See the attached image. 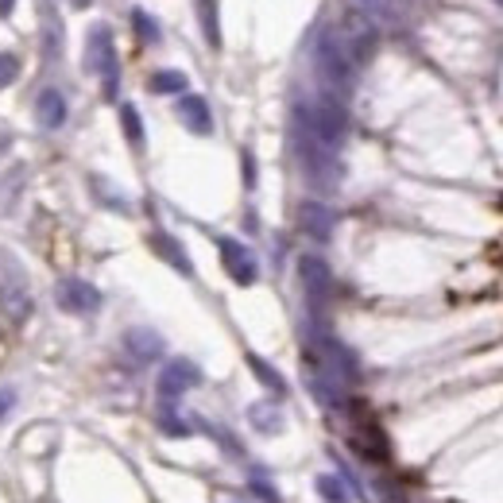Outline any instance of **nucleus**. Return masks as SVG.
Instances as JSON below:
<instances>
[{
  "label": "nucleus",
  "instance_id": "f257e3e1",
  "mask_svg": "<svg viewBox=\"0 0 503 503\" xmlns=\"http://www.w3.org/2000/svg\"><path fill=\"white\" fill-rule=\"evenodd\" d=\"M314 70H318L329 97H344L356 82V63H353V54L341 47L337 35H322L314 43Z\"/></svg>",
  "mask_w": 503,
  "mask_h": 503
},
{
  "label": "nucleus",
  "instance_id": "f03ea898",
  "mask_svg": "<svg viewBox=\"0 0 503 503\" xmlns=\"http://www.w3.org/2000/svg\"><path fill=\"white\" fill-rule=\"evenodd\" d=\"M295 155H298V163H302V175L318 186V190H334V186L341 182L337 151L325 148L322 140H314L302 124H295Z\"/></svg>",
  "mask_w": 503,
  "mask_h": 503
},
{
  "label": "nucleus",
  "instance_id": "7ed1b4c3",
  "mask_svg": "<svg viewBox=\"0 0 503 503\" xmlns=\"http://www.w3.org/2000/svg\"><path fill=\"white\" fill-rule=\"evenodd\" d=\"M85 70L105 78V97H117V85H121L117 47H112V32L105 24L90 27V39H85Z\"/></svg>",
  "mask_w": 503,
  "mask_h": 503
},
{
  "label": "nucleus",
  "instance_id": "20e7f679",
  "mask_svg": "<svg viewBox=\"0 0 503 503\" xmlns=\"http://www.w3.org/2000/svg\"><path fill=\"white\" fill-rule=\"evenodd\" d=\"M201 383V368L194 361H170L163 372H160V399L163 402H179L190 387Z\"/></svg>",
  "mask_w": 503,
  "mask_h": 503
},
{
  "label": "nucleus",
  "instance_id": "39448f33",
  "mask_svg": "<svg viewBox=\"0 0 503 503\" xmlns=\"http://www.w3.org/2000/svg\"><path fill=\"white\" fill-rule=\"evenodd\" d=\"M218 248H221V264H225V271H228V279L240 283V286L256 283V276H260V267H256V256H252L248 248H244L240 240L221 237V240H218Z\"/></svg>",
  "mask_w": 503,
  "mask_h": 503
},
{
  "label": "nucleus",
  "instance_id": "423d86ee",
  "mask_svg": "<svg viewBox=\"0 0 503 503\" xmlns=\"http://www.w3.org/2000/svg\"><path fill=\"white\" fill-rule=\"evenodd\" d=\"M54 298H59V306L70 314H97L101 310V291L85 279H63Z\"/></svg>",
  "mask_w": 503,
  "mask_h": 503
},
{
  "label": "nucleus",
  "instance_id": "0eeeda50",
  "mask_svg": "<svg viewBox=\"0 0 503 503\" xmlns=\"http://www.w3.org/2000/svg\"><path fill=\"white\" fill-rule=\"evenodd\" d=\"M298 279H302V286H306L310 302H318V306L329 295H334V276H329V264L318 260V256H302V260H298Z\"/></svg>",
  "mask_w": 503,
  "mask_h": 503
},
{
  "label": "nucleus",
  "instance_id": "6e6552de",
  "mask_svg": "<svg viewBox=\"0 0 503 503\" xmlns=\"http://www.w3.org/2000/svg\"><path fill=\"white\" fill-rule=\"evenodd\" d=\"M298 225L306 228V237L314 240H329L337 228V213L325 206V201H302L298 206Z\"/></svg>",
  "mask_w": 503,
  "mask_h": 503
},
{
  "label": "nucleus",
  "instance_id": "1a4fd4ad",
  "mask_svg": "<svg viewBox=\"0 0 503 503\" xmlns=\"http://www.w3.org/2000/svg\"><path fill=\"white\" fill-rule=\"evenodd\" d=\"M179 121L190 128L194 136H209L213 132V112H209V101L198 97V93H182L179 97Z\"/></svg>",
  "mask_w": 503,
  "mask_h": 503
},
{
  "label": "nucleus",
  "instance_id": "9d476101",
  "mask_svg": "<svg viewBox=\"0 0 503 503\" xmlns=\"http://www.w3.org/2000/svg\"><path fill=\"white\" fill-rule=\"evenodd\" d=\"M124 349L132 353L140 364H151V361H160V356L167 353V344H163V337L155 334V329H128V334H124Z\"/></svg>",
  "mask_w": 503,
  "mask_h": 503
},
{
  "label": "nucleus",
  "instance_id": "9b49d317",
  "mask_svg": "<svg viewBox=\"0 0 503 503\" xmlns=\"http://www.w3.org/2000/svg\"><path fill=\"white\" fill-rule=\"evenodd\" d=\"M148 244H151V252L160 256V260H167L175 271H182V276H194V264H190V256H186V248L182 244L170 237V233H151L148 237Z\"/></svg>",
  "mask_w": 503,
  "mask_h": 503
},
{
  "label": "nucleus",
  "instance_id": "f8f14e48",
  "mask_svg": "<svg viewBox=\"0 0 503 503\" xmlns=\"http://www.w3.org/2000/svg\"><path fill=\"white\" fill-rule=\"evenodd\" d=\"M35 121H39V128H47V132L63 128L66 124V97L59 90H43L35 97Z\"/></svg>",
  "mask_w": 503,
  "mask_h": 503
},
{
  "label": "nucleus",
  "instance_id": "ddd939ff",
  "mask_svg": "<svg viewBox=\"0 0 503 503\" xmlns=\"http://www.w3.org/2000/svg\"><path fill=\"white\" fill-rule=\"evenodd\" d=\"M198 24L206 32V43L221 51V20H218V0H198Z\"/></svg>",
  "mask_w": 503,
  "mask_h": 503
},
{
  "label": "nucleus",
  "instance_id": "4468645a",
  "mask_svg": "<svg viewBox=\"0 0 503 503\" xmlns=\"http://www.w3.org/2000/svg\"><path fill=\"white\" fill-rule=\"evenodd\" d=\"M248 419H252L256 430H264V434H279L283 430V414H279L276 402H256V407L248 411Z\"/></svg>",
  "mask_w": 503,
  "mask_h": 503
},
{
  "label": "nucleus",
  "instance_id": "2eb2a0df",
  "mask_svg": "<svg viewBox=\"0 0 503 503\" xmlns=\"http://www.w3.org/2000/svg\"><path fill=\"white\" fill-rule=\"evenodd\" d=\"M248 368H252V376H256V380H260V383L267 387V392H276V395H283V392H286V380H283L279 372H276V368H271V364L264 361V356L248 353Z\"/></svg>",
  "mask_w": 503,
  "mask_h": 503
},
{
  "label": "nucleus",
  "instance_id": "dca6fc26",
  "mask_svg": "<svg viewBox=\"0 0 503 503\" xmlns=\"http://www.w3.org/2000/svg\"><path fill=\"white\" fill-rule=\"evenodd\" d=\"M151 93H186V74H182V70H155V74H151Z\"/></svg>",
  "mask_w": 503,
  "mask_h": 503
},
{
  "label": "nucleus",
  "instance_id": "f3484780",
  "mask_svg": "<svg viewBox=\"0 0 503 503\" xmlns=\"http://www.w3.org/2000/svg\"><path fill=\"white\" fill-rule=\"evenodd\" d=\"M121 128H124V136L132 148H143V121H140L136 105H121Z\"/></svg>",
  "mask_w": 503,
  "mask_h": 503
},
{
  "label": "nucleus",
  "instance_id": "a211bd4d",
  "mask_svg": "<svg viewBox=\"0 0 503 503\" xmlns=\"http://www.w3.org/2000/svg\"><path fill=\"white\" fill-rule=\"evenodd\" d=\"M132 27H136V35H140V43H160V24H155V16L151 12H143V8H136L132 12Z\"/></svg>",
  "mask_w": 503,
  "mask_h": 503
},
{
  "label": "nucleus",
  "instance_id": "6ab92c4d",
  "mask_svg": "<svg viewBox=\"0 0 503 503\" xmlns=\"http://www.w3.org/2000/svg\"><path fill=\"white\" fill-rule=\"evenodd\" d=\"M364 16H380V20H395L399 16V0H356Z\"/></svg>",
  "mask_w": 503,
  "mask_h": 503
},
{
  "label": "nucleus",
  "instance_id": "aec40b11",
  "mask_svg": "<svg viewBox=\"0 0 503 503\" xmlns=\"http://www.w3.org/2000/svg\"><path fill=\"white\" fill-rule=\"evenodd\" d=\"M43 27H51V59H59V51H63V20H59V12H54L47 5V12H43Z\"/></svg>",
  "mask_w": 503,
  "mask_h": 503
},
{
  "label": "nucleus",
  "instance_id": "412c9836",
  "mask_svg": "<svg viewBox=\"0 0 503 503\" xmlns=\"http://www.w3.org/2000/svg\"><path fill=\"white\" fill-rule=\"evenodd\" d=\"M318 492L325 503H349V492H344V484L337 477H318Z\"/></svg>",
  "mask_w": 503,
  "mask_h": 503
},
{
  "label": "nucleus",
  "instance_id": "4be33fe9",
  "mask_svg": "<svg viewBox=\"0 0 503 503\" xmlns=\"http://www.w3.org/2000/svg\"><path fill=\"white\" fill-rule=\"evenodd\" d=\"M16 74H20V59L8 51H0V90H8V85L16 82Z\"/></svg>",
  "mask_w": 503,
  "mask_h": 503
},
{
  "label": "nucleus",
  "instance_id": "5701e85b",
  "mask_svg": "<svg viewBox=\"0 0 503 503\" xmlns=\"http://www.w3.org/2000/svg\"><path fill=\"white\" fill-rule=\"evenodd\" d=\"M12 407H16V392H12V387H0V419H5Z\"/></svg>",
  "mask_w": 503,
  "mask_h": 503
},
{
  "label": "nucleus",
  "instance_id": "b1692460",
  "mask_svg": "<svg viewBox=\"0 0 503 503\" xmlns=\"http://www.w3.org/2000/svg\"><path fill=\"white\" fill-rule=\"evenodd\" d=\"M252 488H256V496H264V499H267V503H279V496H276V488H271V484H267V480H256V484H252Z\"/></svg>",
  "mask_w": 503,
  "mask_h": 503
},
{
  "label": "nucleus",
  "instance_id": "393cba45",
  "mask_svg": "<svg viewBox=\"0 0 503 503\" xmlns=\"http://www.w3.org/2000/svg\"><path fill=\"white\" fill-rule=\"evenodd\" d=\"M244 182L256 186V163H252V151H244Z\"/></svg>",
  "mask_w": 503,
  "mask_h": 503
},
{
  "label": "nucleus",
  "instance_id": "a878e982",
  "mask_svg": "<svg viewBox=\"0 0 503 503\" xmlns=\"http://www.w3.org/2000/svg\"><path fill=\"white\" fill-rule=\"evenodd\" d=\"M12 5H16V0H0V16H8Z\"/></svg>",
  "mask_w": 503,
  "mask_h": 503
},
{
  "label": "nucleus",
  "instance_id": "bb28decb",
  "mask_svg": "<svg viewBox=\"0 0 503 503\" xmlns=\"http://www.w3.org/2000/svg\"><path fill=\"white\" fill-rule=\"evenodd\" d=\"M78 5H90V0H78Z\"/></svg>",
  "mask_w": 503,
  "mask_h": 503
},
{
  "label": "nucleus",
  "instance_id": "cd10ccee",
  "mask_svg": "<svg viewBox=\"0 0 503 503\" xmlns=\"http://www.w3.org/2000/svg\"><path fill=\"white\" fill-rule=\"evenodd\" d=\"M496 5H499V8H503V0H496Z\"/></svg>",
  "mask_w": 503,
  "mask_h": 503
}]
</instances>
